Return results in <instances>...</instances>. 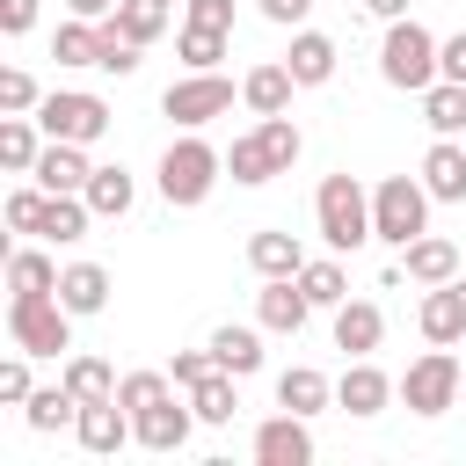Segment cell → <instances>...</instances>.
Wrapping results in <instances>:
<instances>
[{"instance_id":"6da1fadb","label":"cell","mask_w":466,"mask_h":466,"mask_svg":"<svg viewBox=\"0 0 466 466\" xmlns=\"http://www.w3.org/2000/svg\"><path fill=\"white\" fill-rule=\"evenodd\" d=\"M73 306L58 291H7V342L29 357H66L73 350Z\"/></svg>"},{"instance_id":"7a4b0ae2","label":"cell","mask_w":466,"mask_h":466,"mask_svg":"<svg viewBox=\"0 0 466 466\" xmlns=\"http://www.w3.org/2000/svg\"><path fill=\"white\" fill-rule=\"evenodd\" d=\"M313 226H320V240H328L335 255L364 248V240H371V197H364V182H357V175H328V182L313 189Z\"/></svg>"},{"instance_id":"3957f363","label":"cell","mask_w":466,"mask_h":466,"mask_svg":"<svg viewBox=\"0 0 466 466\" xmlns=\"http://www.w3.org/2000/svg\"><path fill=\"white\" fill-rule=\"evenodd\" d=\"M379 80H386V87H408V95H422V87L437 80V36H430L415 15L386 22V44H379Z\"/></svg>"},{"instance_id":"277c9868","label":"cell","mask_w":466,"mask_h":466,"mask_svg":"<svg viewBox=\"0 0 466 466\" xmlns=\"http://www.w3.org/2000/svg\"><path fill=\"white\" fill-rule=\"evenodd\" d=\"M430 189L415 182V175H386L379 189H371V240H386V248H408L415 233H430Z\"/></svg>"},{"instance_id":"5b68a950","label":"cell","mask_w":466,"mask_h":466,"mask_svg":"<svg viewBox=\"0 0 466 466\" xmlns=\"http://www.w3.org/2000/svg\"><path fill=\"white\" fill-rule=\"evenodd\" d=\"M218 167H226V153H211V146L189 131V138H175V146L160 153V197L189 211V204H204V197H211Z\"/></svg>"},{"instance_id":"8992f818","label":"cell","mask_w":466,"mask_h":466,"mask_svg":"<svg viewBox=\"0 0 466 466\" xmlns=\"http://www.w3.org/2000/svg\"><path fill=\"white\" fill-rule=\"evenodd\" d=\"M459 386H466V371H459V357L437 350V342H430V357H415V364L400 371L408 415H444V408H459Z\"/></svg>"},{"instance_id":"52a82bcc","label":"cell","mask_w":466,"mask_h":466,"mask_svg":"<svg viewBox=\"0 0 466 466\" xmlns=\"http://www.w3.org/2000/svg\"><path fill=\"white\" fill-rule=\"evenodd\" d=\"M36 124H44V138L95 146V138L109 131V102H102V95H87V87H58V95H44V102H36Z\"/></svg>"},{"instance_id":"ba28073f","label":"cell","mask_w":466,"mask_h":466,"mask_svg":"<svg viewBox=\"0 0 466 466\" xmlns=\"http://www.w3.org/2000/svg\"><path fill=\"white\" fill-rule=\"evenodd\" d=\"M233 109V80L226 73H182L167 95H160V116H175L182 131H197V124H211V116H226Z\"/></svg>"},{"instance_id":"9c48e42d","label":"cell","mask_w":466,"mask_h":466,"mask_svg":"<svg viewBox=\"0 0 466 466\" xmlns=\"http://www.w3.org/2000/svg\"><path fill=\"white\" fill-rule=\"evenodd\" d=\"M415 328H422V342H437V350L466 342V291H459V277H451V284H422Z\"/></svg>"},{"instance_id":"30bf717a","label":"cell","mask_w":466,"mask_h":466,"mask_svg":"<svg viewBox=\"0 0 466 466\" xmlns=\"http://www.w3.org/2000/svg\"><path fill=\"white\" fill-rule=\"evenodd\" d=\"M73 437H80V451H87V459H109V451L138 444V430H131V408H124V400H87V408H80V422H73Z\"/></svg>"},{"instance_id":"8fae6325","label":"cell","mask_w":466,"mask_h":466,"mask_svg":"<svg viewBox=\"0 0 466 466\" xmlns=\"http://www.w3.org/2000/svg\"><path fill=\"white\" fill-rule=\"evenodd\" d=\"M306 313H313V299L299 291V277H262V291H255V320H262L269 335H299Z\"/></svg>"},{"instance_id":"7c38bea8","label":"cell","mask_w":466,"mask_h":466,"mask_svg":"<svg viewBox=\"0 0 466 466\" xmlns=\"http://www.w3.org/2000/svg\"><path fill=\"white\" fill-rule=\"evenodd\" d=\"M393 393H400V386H393L371 357H350V371L335 379V408H342V415H379Z\"/></svg>"},{"instance_id":"4fadbf2b","label":"cell","mask_w":466,"mask_h":466,"mask_svg":"<svg viewBox=\"0 0 466 466\" xmlns=\"http://www.w3.org/2000/svg\"><path fill=\"white\" fill-rule=\"evenodd\" d=\"M131 430H138V444H146V451H182V444H189V430H197V408H182V400L167 393V400L138 408V415H131Z\"/></svg>"},{"instance_id":"5bb4252c","label":"cell","mask_w":466,"mask_h":466,"mask_svg":"<svg viewBox=\"0 0 466 466\" xmlns=\"http://www.w3.org/2000/svg\"><path fill=\"white\" fill-rule=\"evenodd\" d=\"M255 459L262 466H306L313 459V430H306V415H269L262 430H255Z\"/></svg>"},{"instance_id":"9a60e30c","label":"cell","mask_w":466,"mask_h":466,"mask_svg":"<svg viewBox=\"0 0 466 466\" xmlns=\"http://www.w3.org/2000/svg\"><path fill=\"white\" fill-rule=\"evenodd\" d=\"M422 189H430L437 204H466V146H459V138H437V146L422 153Z\"/></svg>"},{"instance_id":"2e32d148","label":"cell","mask_w":466,"mask_h":466,"mask_svg":"<svg viewBox=\"0 0 466 466\" xmlns=\"http://www.w3.org/2000/svg\"><path fill=\"white\" fill-rule=\"evenodd\" d=\"M400 269H408L415 284H451V277H459V248H451L444 233H415V240L400 248Z\"/></svg>"},{"instance_id":"e0dca14e","label":"cell","mask_w":466,"mask_h":466,"mask_svg":"<svg viewBox=\"0 0 466 466\" xmlns=\"http://www.w3.org/2000/svg\"><path fill=\"white\" fill-rule=\"evenodd\" d=\"M379 335H386V313H379L371 299H342V306H335V350L371 357V350H379Z\"/></svg>"},{"instance_id":"ac0fdd59","label":"cell","mask_w":466,"mask_h":466,"mask_svg":"<svg viewBox=\"0 0 466 466\" xmlns=\"http://www.w3.org/2000/svg\"><path fill=\"white\" fill-rule=\"evenodd\" d=\"M87 146H73V138H44V160H36V182L58 197V189H87Z\"/></svg>"},{"instance_id":"d6986e66","label":"cell","mask_w":466,"mask_h":466,"mask_svg":"<svg viewBox=\"0 0 466 466\" xmlns=\"http://www.w3.org/2000/svg\"><path fill=\"white\" fill-rule=\"evenodd\" d=\"M291 87H299V80H291V66L277 58V66H255V73L240 80V102H248L255 116H284V109H291Z\"/></svg>"},{"instance_id":"ffe728a7","label":"cell","mask_w":466,"mask_h":466,"mask_svg":"<svg viewBox=\"0 0 466 466\" xmlns=\"http://www.w3.org/2000/svg\"><path fill=\"white\" fill-rule=\"evenodd\" d=\"M87 197L80 189H58V197H44V218H36V240H51V248H66V240H80L87 233Z\"/></svg>"},{"instance_id":"44dd1931","label":"cell","mask_w":466,"mask_h":466,"mask_svg":"<svg viewBox=\"0 0 466 466\" xmlns=\"http://www.w3.org/2000/svg\"><path fill=\"white\" fill-rule=\"evenodd\" d=\"M248 262H255V277H299V269H306V248H299V233L262 226V233L248 240Z\"/></svg>"},{"instance_id":"7402d4cb","label":"cell","mask_w":466,"mask_h":466,"mask_svg":"<svg viewBox=\"0 0 466 466\" xmlns=\"http://www.w3.org/2000/svg\"><path fill=\"white\" fill-rule=\"evenodd\" d=\"M22 422H29L36 437H58V430H73V422H80V400L66 393V379H58V386H36V393L22 400Z\"/></svg>"},{"instance_id":"603a6c76","label":"cell","mask_w":466,"mask_h":466,"mask_svg":"<svg viewBox=\"0 0 466 466\" xmlns=\"http://www.w3.org/2000/svg\"><path fill=\"white\" fill-rule=\"evenodd\" d=\"M284 66H291V80H299V87H320V80H335V36H320V29H299Z\"/></svg>"},{"instance_id":"cb8c5ba5","label":"cell","mask_w":466,"mask_h":466,"mask_svg":"<svg viewBox=\"0 0 466 466\" xmlns=\"http://www.w3.org/2000/svg\"><path fill=\"white\" fill-rule=\"evenodd\" d=\"M58 299L87 320V313H102L109 306V269L102 262H73V269H58Z\"/></svg>"},{"instance_id":"d4e9b609","label":"cell","mask_w":466,"mask_h":466,"mask_svg":"<svg viewBox=\"0 0 466 466\" xmlns=\"http://www.w3.org/2000/svg\"><path fill=\"white\" fill-rule=\"evenodd\" d=\"M36 116H0V167L7 175H36V160H44V146H36Z\"/></svg>"},{"instance_id":"484cf974","label":"cell","mask_w":466,"mask_h":466,"mask_svg":"<svg viewBox=\"0 0 466 466\" xmlns=\"http://www.w3.org/2000/svg\"><path fill=\"white\" fill-rule=\"evenodd\" d=\"M211 357H218V371H233V379H248V371H262V335L255 328H211Z\"/></svg>"},{"instance_id":"4316f807","label":"cell","mask_w":466,"mask_h":466,"mask_svg":"<svg viewBox=\"0 0 466 466\" xmlns=\"http://www.w3.org/2000/svg\"><path fill=\"white\" fill-rule=\"evenodd\" d=\"M328 400H335V386H328L313 364H291V371L277 379V408H291V415H320Z\"/></svg>"},{"instance_id":"83f0119b","label":"cell","mask_w":466,"mask_h":466,"mask_svg":"<svg viewBox=\"0 0 466 466\" xmlns=\"http://www.w3.org/2000/svg\"><path fill=\"white\" fill-rule=\"evenodd\" d=\"M422 124H430L437 138H459V131H466V87H459V80H430V87H422Z\"/></svg>"},{"instance_id":"f1b7e54d","label":"cell","mask_w":466,"mask_h":466,"mask_svg":"<svg viewBox=\"0 0 466 466\" xmlns=\"http://www.w3.org/2000/svg\"><path fill=\"white\" fill-rule=\"evenodd\" d=\"M51 58H58V66H102V22H87V15L58 22V36H51Z\"/></svg>"},{"instance_id":"f546056e","label":"cell","mask_w":466,"mask_h":466,"mask_svg":"<svg viewBox=\"0 0 466 466\" xmlns=\"http://www.w3.org/2000/svg\"><path fill=\"white\" fill-rule=\"evenodd\" d=\"M80 197H87V211H95V218H124V211H131V197H138V182H131L124 167H95Z\"/></svg>"},{"instance_id":"4dcf8cb0","label":"cell","mask_w":466,"mask_h":466,"mask_svg":"<svg viewBox=\"0 0 466 466\" xmlns=\"http://www.w3.org/2000/svg\"><path fill=\"white\" fill-rule=\"evenodd\" d=\"M58 379H66V393H73L80 408H87V400H116V371H109L102 357H87V350H80V357H66V371H58Z\"/></svg>"},{"instance_id":"1f68e13d","label":"cell","mask_w":466,"mask_h":466,"mask_svg":"<svg viewBox=\"0 0 466 466\" xmlns=\"http://www.w3.org/2000/svg\"><path fill=\"white\" fill-rule=\"evenodd\" d=\"M226 175H233L240 189H262V182L277 175V160H269V146H262V131H248V138H233V153H226Z\"/></svg>"},{"instance_id":"d6a6232c","label":"cell","mask_w":466,"mask_h":466,"mask_svg":"<svg viewBox=\"0 0 466 466\" xmlns=\"http://www.w3.org/2000/svg\"><path fill=\"white\" fill-rule=\"evenodd\" d=\"M189 408H197V422H233V408H240V393H233V371H211V379H197L189 386Z\"/></svg>"},{"instance_id":"836d02e7","label":"cell","mask_w":466,"mask_h":466,"mask_svg":"<svg viewBox=\"0 0 466 466\" xmlns=\"http://www.w3.org/2000/svg\"><path fill=\"white\" fill-rule=\"evenodd\" d=\"M7 291H58V262L44 248H15L7 255Z\"/></svg>"},{"instance_id":"e575fe53","label":"cell","mask_w":466,"mask_h":466,"mask_svg":"<svg viewBox=\"0 0 466 466\" xmlns=\"http://www.w3.org/2000/svg\"><path fill=\"white\" fill-rule=\"evenodd\" d=\"M109 22H116V29H124L138 51H146V44L167 29V0H116V15H109Z\"/></svg>"},{"instance_id":"d590c367","label":"cell","mask_w":466,"mask_h":466,"mask_svg":"<svg viewBox=\"0 0 466 466\" xmlns=\"http://www.w3.org/2000/svg\"><path fill=\"white\" fill-rule=\"evenodd\" d=\"M226 36H233V29L182 22V66H189V73H218V58H226Z\"/></svg>"},{"instance_id":"8d00e7d4","label":"cell","mask_w":466,"mask_h":466,"mask_svg":"<svg viewBox=\"0 0 466 466\" xmlns=\"http://www.w3.org/2000/svg\"><path fill=\"white\" fill-rule=\"evenodd\" d=\"M299 291H306L313 306H342V299H350V277H342V262H306V269H299Z\"/></svg>"},{"instance_id":"74e56055","label":"cell","mask_w":466,"mask_h":466,"mask_svg":"<svg viewBox=\"0 0 466 466\" xmlns=\"http://www.w3.org/2000/svg\"><path fill=\"white\" fill-rule=\"evenodd\" d=\"M255 131H262V146H269V160H277V175H291V160L306 153V138H299V124H291V116H262Z\"/></svg>"},{"instance_id":"f35d334b","label":"cell","mask_w":466,"mask_h":466,"mask_svg":"<svg viewBox=\"0 0 466 466\" xmlns=\"http://www.w3.org/2000/svg\"><path fill=\"white\" fill-rule=\"evenodd\" d=\"M167 393H175V379H167V371H124V379H116V400H124L131 415H138V408H153V400H167Z\"/></svg>"},{"instance_id":"ab89813d","label":"cell","mask_w":466,"mask_h":466,"mask_svg":"<svg viewBox=\"0 0 466 466\" xmlns=\"http://www.w3.org/2000/svg\"><path fill=\"white\" fill-rule=\"evenodd\" d=\"M36 102H44V95H36V80H29L22 66H7V73H0V116H29Z\"/></svg>"},{"instance_id":"60d3db41","label":"cell","mask_w":466,"mask_h":466,"mask_svg":"<svg viewBox=\"0 0 466 466\" xmlns=\"http://www.w3.org/2000/svg\"><path fill=\"white\" fill-rule=\"evenodd\" d=\"M44 197H51L44 182H29V189H15V197H7V226H15V233H36V218H44Z\"/></svg>"},{"instance_id":"b9f144b4","label":"cell","mask_w":466,"mask_h":466,"mask_svg":"<svg viewBox=\"0 0 466 466\" xmlns=\"http://www.w3.org/2000/svg\"><path fill=\"white\" fill-rule=\"evenodd\" d=\"M211 371H218V357H211V342H204V350H175V364H167V379H175L182 393H189L197 379H211Z\"/></svg>"},{"instance_id":"7bdbcfd3","label":"cell","mask_w":466,"mask_h":466,"mask_svg":"<svg viewBox=\"0 0 466 466\" xmlns=\"http://www.w3.org/2000/svg\"><path fill=\"white\" fill-rule=\"evenodd\" d=\"M22 357H29V350H15V357L0 364V400H7V408H22V400L36 393V386H29V364H22Z\"/></svg>"},{"instance_id":"ee69618b","label":"cell","mask_w":466,"mask_h":466,"mask_svg":"<svg viewBox=\"0 0 466 466\" xmlns=\"http://www.w3.org/2000/svg\"><path fill=\"white\" fill-rule=\"evenodd\" d=\"M437 80H459V87H466V29L437 44Z\"/></svg>"},{"instance_id":"f6af8a7d","label":"cell","mask_w":466,"mask_h":466,"mask_svg":"<svg viewBox=\"0 0 466 466\" xmlns=\"http://www.w3.org/2000/svg\"><path fill=\"white\" fill-rule=\"evenodd\" d=\"M189 7V22H204V29H233V0H182Z\"/></svg>"},{"instance_id":"bcb514c9","label":"cell","mask_w":466,"mask_h":466,"mask_svg":"<svg viewBox=\"0 0 466 466\" xmlns=\"http://www.w3.org/2000/svg\"><path fill=\"white\" fill-rule=\"evenodd\" d=\"M36 22V0H0V36H29Z\"/></svg>"},{"instance_id":"7dc6e473","label":"cell","mask_w":466,"mask_h":466,"mask_svg":"<svg viewBox=\"0 0 466 466\" xmlns=\"http://www.w3.org/2000/svg\"><path fill=\"white\" fill-rule=\"evenodd\" d=\"M255 7H262V22H277V29H299L313 0H255Z\"/></svg>"},{"instance_id":"c3c4849f","label":"cell","mask_w":466,"mask_h":466,"mask_svg":"<svg viewBox=\"0 0 466 466\" xmlns=\"http://www.w3.org/2000/svg\"><path fill=\"white\" fill-rule=\"evenodd\" d=\"M73 15H87V22H102V15H116V0H66Z\"/></svg>"},{"instance_id":"681fc988","label":"cell","mask_w":466,"mask_h":466,"mask_svg":"<svg viewBox=\"0 0 466 466\" xmlns=\"http://www.w3.org/2000/svg\"><path fill=\"white\" fill-rule=\"evenodd\" d=\"M364 7H371L379 22H400V15H408V0H364Z\"/></svg>"},{"instance_id":"f907efd6","label":"cell","mask_w":466,"mask_h":466,"mask_svg":"<svg viewBox=\"0 0 466 466\" xmlns=\"http://www.w3.org/2000/svg\"><path fill=\"white\" fill-rule=\"evenodd\" d=\"M459 400H466V386H459Z\"/></svg>"},{"instance_id":"816d5d0a","label":"cell","mask_w":466,"mask_h":466,"mask_svg":"<svg viewBox=\"0 0 466 466\" xmlns=\"http://www.w3.org/2000/svg\"><path fill=\"white\" fill-rule=\"evenodd\" d=\"M459 291H466V277H459Z\"/></svg>"},{"instance_id":"f5cc1de1","label":"cell","mask_w":466,"mask_h":466,"mask_svg":"<svg viewBox=\"0 0 466 466\" xmlns=\"http://www.w3.org/2000/svg\"><path fill=\"white\" fill-rule=\"evenodd\" d=\"M167 7H175V0H167Z\"/></svg>"}]
</instances>
